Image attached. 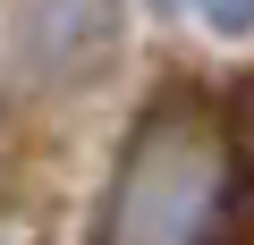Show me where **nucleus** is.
Masks as SVG:
<instances>
[{"mask_svg":"<svg viewBox=\"0 0 254 245\" xmlns=\"http://www.w3.org/2000/svg\"><path fill=\"white\" fill-rule=\"evenodd\" d=\"M220 220H229V127L212 118V101L170 93L136 118L119 152L102 245H212Z\"/></svg>","mask_w":254,"mask_h":245,"instance_id":"nucleus-1","label":"nucleus"},{"mask_svg":"<svg viewBox=\"0 0 254 245\" xmlns=\"http://www.w3.org/2000/svg\"><path fill=\"white\" fill-rule=\"evenodd\" d=\"M212 34H254V0H195Z\"/></svg>","mask_w":254,"mask_h":245,"instance_id":"nucleus-2","label":"nucleus"},{"mask_svg":"<svg viewBox=\"0 0 254 245\" xmlns=\"http://www.w3.org/2000/svg\"><path fill=\"white\" fill-rule=\"evenodd\" d=\"M153 9H170V0H153Z\"/></svg>","mask_w":254,"mask_h":245,"instance_id":"nucleus-3","label":"nucleus"}]
</instances>
